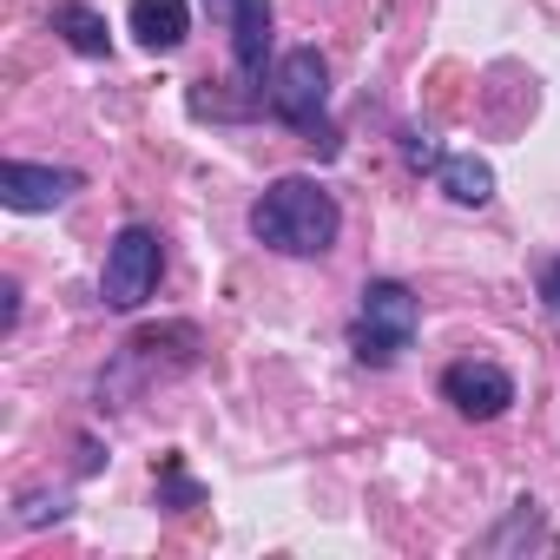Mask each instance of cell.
Returning <instances> with one entry per match:
<instances>
[{
  "instance_id": "9a60e30c",
  "label": "cell",
  "mask_w": 560,
  "mask_h": 560,
  "mask_svg": "<svg viewBox=\"0 0 560 560\" xmlns=\"http://www.w3.org/2000/svg\"><path fill=\"white\" fill-rule=\"evenodd\" d=\"M205 8H211V14H218L224 27H231V14H237V0H205Z\"/></svg>"
},
{
  "instance_id": "5bb4252c",
  "label": "cell",
  "mask_w": 560,
  "mask_h": 560,
  "mask_svg": "<svg viewBox=\"0 0 560 560\" xmlns=\"http://www.w3.org/2000/svg\"><path fill=\"white\" fill-rule=\"evenodd\" d=\"M540 298H547V311H553V324H560V257H553L547 277H540Z\"/></svg>"
},
{
  "instance_id": "3957f363",
  "label": "cell",
  "mask_w": 560,
  "mask_h": 560,
  "mask_svg": "<svg viewBox=\"0 0 560 560\" xmlns=\"http://www.w3.org/2000/svg\"><path fill=\"white\" fill-rule=\"evenodd\" d=\"M270 106H277V119H291L298 132H317V139L330 145V132H324V106H330V67H324V54H317V47H298V54H284V60H277Z\"/></svg>"
},
{
  "instance_id": "7c38bea8",
  "label": "cell",
  "mask_w": 560,
  "mask_h": 560,
  "mask_svg": "<svg viewBox=\"0 0 560 560\" xmlns=\"http://www.w3.org/2000/svg\"><path fill=\"white\" fill-rule=\"evenodd\" d=\"M60 514H67L60 494H27V501H21V521H27V527H47V521H60Z\"/></svg>"
},
{
  "instance_id": "9c48e42d",
  "label": "cell",
  "mask_w": 560,
  "mask_h": 560,
  "mask_svg": "<svg viewBox=\"0 0 560 560\" xmlns=\"http://www.w3.org/2000/svg\"><path fill=\"white\" fill-rule=\"evenodd\" d=\"M54 34H67V47H73V54H86V60H100V54L113 47L106 21L86 8V0H60V8H54Z\"/></svg>"
},
{
  "instance_id": "ba28073f",
  "label": "cell",
  "mask_w": 560,
  "mask_h": 560,
  "mask_svg": "<svg viewBox=\"0 0 560 560\" xmlns=\"http://www.w3.org/2000/svg\"><path fill=\"white\" fill-rule=\"evenodd\" d=\"M264 47H270V0H237V14H231V54H237L244 80L264 73Z\"/></svg>"
},
{
  "instance_id": "277c9868",
  "label": "cell",
  "mask_w": 560,
  "mask_h": 560,
  "mask_svg": "<svg viewBox=\"0 0 560 560\" xmlns=\"http://www.w3.org/2000/svg\"><path fill=\"white\" fill-rule=\"evenodd\" d=\"M159 264H165V250H159V231H145V224H126V231L113 237V250H106L100 298H106L113 311H139V304L159 291Z\"/></svg>"
},
{
  "instance_id": "8992f818",
  "label": "cell",
  "mask_w": 560,
  "mask_h": 560,
  "mask_svg": "<svg viewBox=\"0 0 560 560\" xmlns=\"http://www.w3.org/2000/svg\"><path fill=\"white\" fill-rule=\"evenodd\" d=\"M73 191H80V172H67V165H27V159L0 165V198H8L14 211H54Z\"/></svg>"
},
{
  "instance_id": "4fadbf2b",
  "label": "cell",
  "mask_w": 560,
  "mask_h": 560,
  "mask_svg": "<svg viewBox=\"0 0 560 560\" xmlns=\"http://www.w3.org/2000/svg\"><path fill=\"white\" fill-rule=\"evenodd\" d=\"M165 475H172V481H165V501H178V508H191V501H198V488H191V481L178 475V462H172Z\"/></svg>"
},
{
  "instance_id": "8fae6325",
  "label": "cell",
  "mask_w": 560,
  "mask_h": 560,
  "mask_svg": "<svg viewBox=\"0 0 560 560\" xmlns=\"http://www.w3.org/2000/svg\"><path fill=\"white\" fill-rule=\"evenodd\" d=\"M402 159H409L416 172H435V165H442V145H435L422 126H409V132H402Z\"/></svg>"
},
{
  "instance_id": "52a82bcc",
  "label": "cell",
  "mask_w": 560,
  "mask_h": 560,
  "mask_svg": "<svg viewBox=\"0 0 560 560\" xmlns=\"http://www.w3.org/2000/svg\"><path fill=\"white\" fill-rule=\"evenodd\" d=\"M132 34H139V47H152V54H172L178 40H185V27H191V8L185 0H132Z\"/></svg>"
},
{
  "instance_id": "7a4b0ae2",
  "label": "cell",
  "mask_w": 560,
  "mask_h": 560,
  "mask_svg": "<svg viewBox=\"0 0 560 560\" xmlns=\"http://www.w3.org/2000/svg\"><path fill=\"white\" fill-rule=\"evenodd\" d=\"M416 298H409V284H396V277H376V284H363V311H357V330H350V343H357V357L370 363V370H389L409 343H416Z\"/></svg>"
},
{
  "instance_id": "30bf717a",
  "label": "cell",
  "mask_w": 560,
  "mask_h": 560,
  "mask_svg": "<svg viewBox=\"0 0 560 560\" xmlns=\"http://www.w3.org/2000/svg\"><path fill=\"white\" fill-rule=\"evenodd\" d=\"M435 178H442V191H448L455 205H488V198H494V172H488V159H475V152L442 159Z\"/></svg>"
},
{
  "instance_id": "5b68a950",
  "label": "cell",
  "mask_w": 560,
  "mask_h": 560,
  "mask_svg": "<svg viewBox=\"0 0 560 560\" xmlns=\"http://www.w3.org/2000/svg\"><path fill=\"white\" fill-rule=\"evenodd\" d=\"M442 396L455 402V416H468V422H494V416H508V402H514V376L494 370V363H448Z\"/></svg>"
},
{
  "instance_id": "6da1fadb",
  "label": "cell",
  "mask_w": 560,
  "mask_h": 560,
  "mask_svg": "<svg viewBox=\"0 0 560 560\" xmlns=\"http://www.w3.org/2000/svg\"><path fill=\"white\" fill-rule=\"evenodd\" d=\"M337 224H343V211H337V198H330L317 178H277V185L250 205L257 244L284 250V257H324V250L337 244Z\"/></svg>"
}]
</instances>
